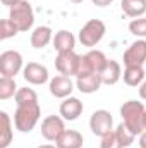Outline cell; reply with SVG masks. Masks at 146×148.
Returning a JSON list of instances; mask_svg holds the SVG:
<instances>
[{
    "label": "cell",
    "mask_w": 146,
    "mask_h": 148,
    "mask_svg": "<svg viewBox=\"0 0 146 148\" xmlns=\"http://www.w3.org/2000/svg\"><path fill=\"white\" fill-rule=\"evenodd\" d=\"M145 114H146L145 105L141 102H138V100H127L120 107L122 122L132 133H136V136L145 131Z\"/></svg>",
    "instance_id": "cell-1"
},
{
    "label": "cell",
    "mask_w": 146,
    "mask_h": 148,
    "mask_svg": "<svg viewBox=\"0 0 146 148\" xmlns=\"http://www.w3.org/2000/svg\"><path fill=\"white\" fill-rule=\"evenodd\" d=\"M40 117H41V109L38 102L17 105L14 114V126L19 133H31L36 127Z\"/></svg>",
    "instance_id": "cell-2"
},
{
    "label": "cell",
    "mask_w": 146,
    "mask_h": 148,
    "mask_svg": "<svg viewBox=\"0 0 146 148\" xmlns=\"http://www.w3.org/2000/svg\"><path fill=\"white\" fill-rule=\"evenodd\" d=\"M9 19L17 26L19 33H26L35 24V10L28 0H21L9 9Z\"/></svg>",
    "instance_id": "cell-3"
},
{
    "label": "cell",
    "mask_w": 146,
    "mask_h": 148,
    "mask_svg": "<svg viewBox=\"0 0 146 148\" xmlns=\"http://www.w3.org/2000/svg\"><path fill=\"white\" fill-rule=\"evenodd\" d=\"M107 33V26L102 19H89L81 29H79V41L83 47L93 48L96 47Z\"/></svg>",
    "instance_id": "cell-4"
},
{
    "label": "cell",
    "mask_w": 146,
    "mask_h": 148,
    "mask_svg": "<svg viewBox=\"0 0 146 148\" xmlns=\"http://www.w3.org/2000/svg\"><path fill=\"white\" fill-rule=\"evenodd\" d=\"M108 62L107 55L102 50H95L91 48L88 53L81 55V62H79V71L77 76H84V74H91V73H102V69L105 67V64ZM76 76V77H77Z\"/></svg>",
    "instance_id": "cell-5"
},
{
    "label": "cell",
    "mask_w": 146,
    "mask_h": 148,
    "mask_svg": "<svg viewBox=\"0 0 146 148\" xmlns=\"http://www.w3.org/2000/svg\"><path fill=\"white\" fill-rule=\"evenodd\" d=\"M23 69V55L17 50H5L0 53V76L16 77Z\"/></svg>",
    "instance_id": "cell-6"
},
{
    "label": "cell",
    "mask_w": 146,
    "mask_h": 148,
    "mask_svg": "<svg viewBox=\"0 0 146 148\" xmlns=\"http://www.w3.org/2000/svg\"><path fill=\"white\" fill-rule=\"evenodd\" d=\"M89 129L95 136H100L103 138L105 134H108L113 131V117L108 110L105 109H100V110H95L89 117Z\"/></svg>",
    "instance_id": "cell-7"
},
{
    "label": "cell",
    "mask_w": 146,
    "mask_h": 148,
    "mask_svg": "<svg viewBox=\"0 0 146 148\" xmlns=\"http://www.w3.org/2000/svg\"><path fill=\"white\" fill-rule=\"evenodd\" d=\"M65 131V121L62 115H46L41 121V136L46 141H57Z\"/></svg>",
    "instance_id": "cell-8"
},
{
    "label": "cell",
    "mask_w": 146,
    "mask_h": 148,
    "mask_svg": "<svg viewBox=\"0 0 146 148\" xmlns=\"http://www.w3.org/2000/svg\"><path fill=\"white\" fill-rule=\"evenodd\" d=\"M79 62H81V55H77L74 50L71 52H62L57 53L55 57V67L62 76H77L79 71Z\"/></svg>",
    "instance_id": "cell-9"
},
{
    "label": "cell",
    "mask_w": 146,
    "mask_h": 148,
    "mask_svg": "<svg viewBox=\"0 0 146 148\" xmlns=\"http://www.w3.org/2000/svg\"><path fill=\"white\" fill-rule=\"evenodd\" d=\"M124 66H143L146 62V40L138 38L124 52Z\"/></svg>",
    "instance_id": "cell-10"
},
{
    "label": "cell",
    "mask_w": 146,
    "mask_h": 148,
    "mask_svg": "<svg viewBox=\"0 0 146 148\" xmlns=\"http://www.w3.org/2000/svg\"><path fill=\"white\" fill-rule=\"evenodd\" d=\"M23 76L26 79V83L29 84H35V86H40V84H45L50 77L48 74V69L38 62H28L23 69Z\"/></svg>",
    "instance_id": "cell-11"
},
{
    "label": "cell",
    "mask_w": 146,
    "mask_h": 148,
    "mask_svg": "<svg viewBox=\"0 0 146 148\" xmlns=\"http://www.w3.org/2000/svg\"><path fill=\"white\" fill-rule=\"evenodd\" d=\"M74 91V83L69 76H55L50 79V93L55 98H67Z\"/></svg>",
    "instance_id": "cell-12"
},
{
    "label": "cell",
    "mask_w": 146,
    "mask_h": 148,
    "mask_svg": "<svg viewBox=\"0 0 146 148\" xmlns=\"http://www.w3.org/2000/svg\"><path fill=\"white\" fill-rule=\"evenodd\" d=\"M84 110V105L79 98L76 97H67L64 98V102L60 103V109H59V114L62 115L64 121H76L79 119V115Z\"/></svg>",
    "instance_id": "cell-13"
},
{
    "label": "cell",
    "mask_w": 146,
    "mask_h": 148,
    "mask_svg": "<svg viewBox=\"0 0 146 148\" xmlns=\"http://www.w3.org/2000/svg\"><path fill=\"white\" fill-rule=\"evenodd\" d=\"M102 84H103V81H102V76L98 73L84 74V76H77L76 77V88L81 93H86V95L96 93Z\"/></svg>",
    "instance_id": "cell-14"
},
{
    "label": "cell",
    "mask_w": 146,
    "mask_h": 148,
    "mask_svg": "<svg viewBox=\"0 0 146 148\" xmlns=\"http://www.w3.org/2000/svg\"><path fill=\"white\" fill-rule=\"evenodd\" d=\"M52 43H53V48L57 50V53L71 52V50H74V47H76V38H74V35L71 33V31L60 29V31L55 33Z\"/></svg>",
    "instance_id": "cell-15"
},
{
    "label": "cell",
    "mask_w": 146,
    "mask_h": 148,
    "mask_svg": "<svg viewBox=\"0 0 146 148\" xmlns=\"http://www.w3.org/2000/svg\"><path fill=\"white\" fill-rule=\"evenodd\" d=\"M29 41H31V47L33 48H45L48 43H52L53 41V33H52V28H48V26H38L33 29V33H31V38H29Z\"/></svg>",
    "instance_id": "cell-16"
},
{
    "label": "cell",
    "mask_w": 146,
    "mask_h": 148,
    "mask_svg": "<svg viewBox=\"0 0 146 148\" xmlns=\"http://www.w3.org/2000/svg\"><path fill=\"white\" fill-rule=\"evenodd\" d=\"M83 143H84V138L76 129H65L62 136L55 141L57 148H83Z\"/></svg>",
    "instance_id": "cell-17"
},
{
    "label": "cell",
    "mask_w": 146,
    "mask_h": 148,
    "mask_svg": "<svg viewBox=\"0 0 146 148\" xmlns=\"http://www.w3.org/2000/svg\"><path fill=\"white\" fill-rule=\"evenodd\" d=\"M102 81H103V84H108V86H113V84H117L119 83V79L122 77V67H120V64L117 62V60H110L105 64V67L102 69Z\"/></svg>",
    "instance_id": "cell-18"
},
{
    "label": "cell",
    "mask_w": 146,
    "mask_h": 148,
    "mask_svg": "<svg viewBox=\"0 0 146 148\" xmlns=\"http://www.w3.org/2000/svg\"><path fill=\"white\" fill-rule=\"evenodd\" d=\"M120 9L131 19L143 17L146 12V0H122L120 2Z\"/></svg>",
    "instance_id": "cell-19"
},
{
    "label": "cell",
    "mask_w": 146,
    "mask_h": 148,
    "mask_svg": "<svg viewBox=\"0 0 146 148\" xmlns=\"http://www.w3.org/2000/svg\"><path fill=\"white\" fill-rule=\"evenodd\" d=\"M145 76L146 74H145L143 66H126L124 74H122L124 83L127 86H139L145 81Z\"/></svg>",
    "instance_id": "cell-20"
},
{
    "label": "cell",
    "mask_w": 146,
    "mask_h": 148,
    "mask_svg": "<svg viewBox=\"0 0 146 148\" xmlns=\"http://www.w3.org/2000/svg\"><path fill=\"white\" fill-rule=\"evenodd\" d=\"M0 121H2V133H0V148H7L12 143L14 133H12V121L5 110L0 112Z\"/></svg>",
    "instance_id": "cell-21"
},
{
    "label": "cell",
    "mask_w": 146,
    "mask_h": 148,
    "mask_svg": "<svg viewBox=\"0 0 146 148\" xmlns=\"http://www.w3.org/2000/svg\"><path fill=\"white\" fill-rule=\"evenodd\" d=\"M17 93V84L16 77H3L0 76V100H9L16 97Z\"/></svg>",
    "instance_id": "cell-22"
},
{
    "label": "cell",
    "mask_w": 146,
    "mask_h": 148,
    "mask_svg": "<svg viewBox=\"0 0 146 148\" xmlns=\"http://www.w3.org/2000/svg\"><path fill=\"white\" fill-rule=\"evenodd\" d=\"M113 131H115V134H117V138H119L122 148L131 147V145L134 143V140H136V133H132L124 122H120V124L117 126V129H113Z\"/></svg>",
    "instance_id": "cell-23"
},
{
    "label": "cell",
    "mask_w": 146,
    "mask_h": 148,
    "mask_svg": "<svg viewBox=\"0 0 146 148\" xmlns=\"http://www.w3.org/2000/svg\"><path fill=\"white\" fill-rule=\"evenodd\" d=\"M14 100H16L17 105L35 103V102H38V95L33 88H19L17 93H16V97H14Z\"/></svg>",
    "instance_id": "cell-24"
},
{
    "label": "cell",
    "mask_w": 146,
    "mask_h": 148,
    "mask_svg": "<svg viewBox=\"0 0 146 148\" xmlns=\"http://www.w3.org/2000/svg\"><path fill=\"white\" fill-rule=\"evenodd\" d=\"M129 31L136 38H146V17H136L129 23Z\"/></svg>",
    "instance_id": "cell-25"
},
{
    "label": "cell",
    "mask_w": 146,
    "mask_h": 148,
    "mask_svg": "<svg viewBox=\"0 0 146 148\" xmlns=\"http://www.w3.org/2000/svg\"><path fill=\"white\" fill-rule=\"evenodd\" d=\"M19 33L17 26L7 17V19H2L0 21V40H9V38H14Z\"/></svg>",
    "instance_id": "cell-26"
},
{
    "label": "cell",
    "mask_w": 146,
    "mask_h": 148,
    "mask_svg": "<svg viewBox=\"0 0 146 148\" xmlns=\"http://www.w3.org/2000/svg\"><path fill=\"white\" fill-rule=\"evenodd\" d=\"M100 148H122L120 141H119V138H117V134H115V131H112V133L105 134V136L102 138Z\"/></svg>",
    "instance_id": "cell-27"
},
{
    "label": "cell",
    "mask_w": 146,
    "mask_h": 148,
    "mask_svg": "<svg viewBox=\"0 0 146 148\" xmlns=\"http://www.w3.org/2000/svg\"><path fill=\"white\" fill-rule=\"evenodd\" d=\"M138 91H139V97H141V98L146 102V79L141 83V84H139V86H138Z\"/></svg>",
    "instance_id": "cell-28"
},
{
    "label": "cell",
    "mask_w": 146,
    "mask_h": 148,
    "mask_svg": "<svg viewBox=\"0 0 146 148\" xmlns=\"http://www.w3.org/2000/svg\"><path fill=\"white\" fill-rule=\"evenodd\" d=\"M91 2H93L96 7H108L113 0H91Z\"/></svg>",
    "instance_id": "cell-29"
},
{
    "label": "cell",
    "mask_w": 146,
    "mask_h": 148,
    "mask_svg": "<svg viewBox=\"0 0 146 148\" xmlns=\"http://www.w3.org/2000/svg\"><path fill=\"white\" fill-rule=\"evenodd\" d=\"M139 148H146V131L139 134Z\"/></svg>",
    "instance_id": "cell-30"
},
{
    "label": "cell",
    "mask_w": 146,
    "mask_h": 148,
    "mask_svg": "<svg viewBox=\"0 0 146 148\" xmlns=\"http://www.w3.org/2000/svg\"><path fill=\"white\" fill-rule=\"evenodd\" d=\"M17 2H21V0H2V3H3L5 7H9V9H10V7H14Z\"/></svg>",
    "instance_id": "cell-31"
},
{
    "label": "cell",
    "mask_w": 146,
    "mask_h": 148,
    "mask_svg": "<svg viewBox=\"0 0 146 148\" xmlns=\"http://www.w3.org/2000/svg\"><path fill=\"white\" fill-rule=\"evenodd\" d=\"M36 148H57V145H40Z\"/></svg>",
    "instance_id": "cell-32"
},
{
    "label": "cell",
    "mask_w": 146,
    "mask_h": 148,
    "mask_svg": "<svg viewBox=\"0 0 146 148\" xmlns=\"http://www.w3.org/2000/svg\"><path fill=\"white\" fill-rule=\"evenodd\" d=\"M72 3H81V2H84V0H71Z\"/></svg>",
    "instance_id": "cell-33"
},
{
    "label": "cell",
    "mask_w": 146,
    "mask_h": 148,
    "mask_svg": "<svg viewBox=\"0 0 146 148\" xmlns=\"http://www.w3.org/2000/svg\"><path fill=\"white\" fill-rule=\"evenodd\" d=\"M145 131H146V114H145Z\"/></svg>",
    "instance_id": "cell-34"
}]
</instances>
